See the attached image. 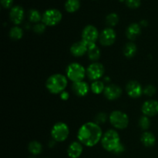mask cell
I'll use <instances>...</instances> for the list:
<instances>
[{"instance_id":"f546056e","label":"cell","mask_w":158,"mask_h":158,"mask_svg":"<svg viewBox=\"0 0 158 158\" xmlns=\"http://www.w3.org/2000/svg\"><path fill=\"white\" fill-rule=\"evenodd\" d=\"M107 120V115L105 113H99L95 117V123L98 125L103 124Z\"/></svg>"},{"instance_id":"8fae6325","label":"cell","mask_w":158,"mask_h":158,"mask_svg":"<svg viewBox=\"0 0 158 158\" xmlns=\"http://www.w3.org/2000/svg\"><path fill=\"white\" fill-rule=\"evenodd\" d=\"M141 110L147 117H154L158 114V101L154 100H147L142 105Z\"/></svg>"},{"instance_id":"836d02e7","label":"cell","mask_w":158,"mask_h":158,"mask_svg":"<svg viewBox=\"0 0 158 158\" xmlns=\"http://www.w3.org/2000/svg\"><path fill=\"white\" fill-rule=\"evenodd\" d=\"M124 150H125L124 146H123V144H122V143H120V144H119V146L114 150V153L116 154H120L121 153H123V151H124Z\"/></svg>"},{"instance_id":"ba28073f","label":"cell","mask_w":158,"mask_h":158,"mask_svg":"<svg viewBox=\"0 0 158 158\" xmlns=\"http://www.w3.org/2000/svg\"><path fill=\"white\" fill-rule=\"evenodd\" d=\"M99 32L97 28L92 25H88L83 29L82 32V41L89 47L96 44V42L99 39Z\"/></svg>"},{"instance_id":"52a82bcc","label":"cell","mask_w":158,"mask_h":158,"mask_svg":"<svg viewBox=\"0 0 158 158\" xmlns=\"http://www.w3.org/2000/svg\"><path fill=\"white\" fill-rule=\"evenodd\" d=\"M62 18L63 15L60 10L56 9H50L45 11L43 14L42 22L46 26H54L60 23Z\"/></svg>"},{"instance_id":"5b68a950","label":"cell","mask_w":158,"mask_h":158,"mask_svg":"<svg viewBox=\"0 0 158 158\" xmlns=\"http://www.w3.org/2000/svg\"><path fill=\"white\" fill-rule=\"evenodd\" d=\"M109 120L112 126L118 130H123L129 124V117L125 113L120 110H114L110 114Z\"/></svg>"},{"instance_id":"3957f363","label":"cell","mask_w":158,"mask_h":158,"mask_svg":"<svg viewBox=\"0 0 158 158\" xmlns=\"http://www.w3.org/2000/svg\"><path fill=\"white\" fill-rule=\"evenodd\" d=\"M120 143V136L115 130H109L104 134H103L101 139V144L106 151L114 152V150L119 146Z\"/></svg>"},{"instance_id":"5bb4252c","label":"cell","mask_w":158,"mask_h":158,"mask_svg":"<svg viewBox=\"0 0 158 158\" xmlns=\"http://www.w3.org/2000/svg\"><path fill=\"white\" fill-rule=\"evenodd\" d=\"M24 10L23 7L19 6H15L11 9L9 12V18L10 20L15 25H19L23 23L24 19Z\"/></svg>"},{"instance_id":"44dd1931","label":"cell","mask_w":158,"mask_h":158,"mask_svg":"<svg viewBox=\"0 0 158 158\" xmlns=\"http://www.w3.org/2000/svg\"><path fill=\"white\" fill-rule=\"evenodd\" d=\"M88 57L92 61H97L100 57V50L98 46L96 44L92 45V46L88 47L87 50Z\"/></svg>"},{"instance_id":"7402d4cb","label":"cell","mask_w":158,"mask_h":158,"mask_svg":"<svg viewBox=\"0 0 158 158\" xmlns=\"http://www.w3.org/2000/svg\"><path fill=\"white\" fill-rule=\"evenodd\" d=\"M80 0H66L65 3V9L66 12L69 13L75 12L80 9Z\"/></svg>"},{"instance_id":"9a60e30c","label":"cell","mask_w":158,"mask_h":158,"mask_svg":"<svg viewBox=\"0 0 158 158\" xmlns=\"http://www.w3.org/2000/svg\"><path fill=\"white\" fill-rule=\"evenodd\" d=\"M72 90L77 97H85L89 93V86L87 83L84 81L77 82V83H73Z\"/></svg>"},{"instance_id":"f1b7e54d","label":"cell","mask_w":158,"mask_h":158,"mask_svg":"<svg viewBox=\"0 0 158 158\" xmlns=\"http://www.w3.org/2000/svg\"><path fill=\"white\" fill-rule=\"evenodd\" d=\"M46 26L43 23H39L34 25L32 29H33L34 32H35V33L42 34L46 30Z\"/></svg>"},{"instance_id":"1f68e13d","label":"cell","mask_w":158,"mask_h":158,"mask_svg":"<svg viewBox=\"0 0 158 158\" xmlns=\"http://www.w3.org/2000/svg\"><path fill=\"white\" fill-rule=\"evenodd\" d=\"M126 5L130 9H137L141 5L140 0H126Z\"/></svg>"},{"instance_id":"83f0119b","label":"cell","mask_w":158,"mask_h":158,"mask_svg":"<svg viewBox=\"0 0 158 158\" xmlns=\"http://www.w3.org/2000/svg\"><path fill=\"white\" fill-rule=\"evenodd\" d=\"M139 126L143 131H147L151 126V121H150L149 117L143 115L139 120Z\"/></svg>"},{"instance_id":"277c9868","label":"cell","mask_w":158,"mask_h":158,"mask_svg":"<svg viewBox=\"0 0 158 158\" xmlns=\"http://www.w3.org/2000/svg\"><path fill=\"white\" fill-rule=\"evenodd\" d=\"M66 77L73 83L83 81L86 75V71L81 64L78 63H70L66 68Z\"/></svg>"},{"instance_id":"4316f807","label":"cell","mask_w":158,"mask_h":158,"mask_svg":"<svg viewBox=\"0 0 158 158\" xmlns=\"http://www.w3.org/2000/svg\"><path fill=\"white\" fill-rule=\"evenodd\" d=\"M119 23V16L117 13H110L106 17V23L110 28H112L114 26H117Z\"/></svg>"},{"instance_id":"8992f818","label":"cell","mask_w":158,"mask_h":158,"mask_svg":"<svg viewBox=\"0 0 158 158\" xmlns=\"http://www.w3.org/2000/svg\"><path fill=\"white\" fill-rule=\"evenodd\" d=\"M69 134V127L63 122H58L52 127L51 131L52 140L56 142H63L68 138Z\"/></svg>"},{"instance_id":"7a4b0ae2","label":"cell","mask_w":158,"mask_h":158,"mask_svg":"<svg viewBox=\"0 0 158 158\" xmlns=\"http://www.w3.org/2000/svg\"><path fill=\"white\" fill-rule=\"evenodd\" d=\"M67 83V77L62 74L56 73L50 76L47 79L46 86L51 94H60L62 92L65 91Z\"/></svg>"},{"instance_id":"d6986e66","label":"cell","mask_w":158,"mask_h":158,"mask_svg":"<svg viewBox=\"0 0 158 158\" xmlns=\"http://www.w3.org/2000/svg\"><path fill=\"white\" fill-rule=\"evenodd\" d=\"M140 140H141L142 143L146 148H151V147H153L155 144L156 137L152 133L146 131V132H144L142 134Z\"/></svg>"},{"instance_id":"484cf974","label":"cell","mask_w":158,"mask_h":158,"mask_svg":"<svg viewBox=\"0 0 158 158\" xmlns=\"http://www.w3.org/2000/svg\"><path fill=\"white\" fill-rule=\"evenodd\" d=\"M23 35V31L19 26H15L12 27L9 31V36L13 40H19L22 39Z\"/></svg>"},{"instance_id":"7c38bea8","label":"cell","mask_w":158,"mask_h":158,"mask_svg":"<svg viewBox=\"0 0 158 158\" xmlns=\"http://www.w3.org/2000/svg\"><path fill=\"white\" fill-rule=\"evenodd\" d=\"M127 94L131 98H138L143 93V89L141 85L135 80H131L127 84L126 86Z\"/></svg>"},{"instance_id":"d4e9b609","label":"cell","mask_w":158,"mask_h":158,"mask_svg":"<svg viewBox=\"0 0 158 158\" xmlns=\"http://www.w3.org/2000/svg\"><path fill=\"white\" fill-rule=\"evenodd\" d=\"M28 16H29V19L31 23H39L42 20L43 18V15H41L40 12H39L36 9H30L29 11V14H28Z\"/></svg>"},{"instance_id":"e575fe53","label":"cell","mask_w":158,"mask_h":158,"mask_svg":"<svg viewBox=\"0 0 158 158\" xmlns=\"http://www.w3.org/2000/svg\"><path fill=\"white\" fill-rule=\"evenodd\" d=\"M69 97V93L66 92V91H63L60 94V98L63 100H67Z\"/></svg>"},{"instance_id":"cb8c5ba5","label":"cell","mask_w":158,"mask_h":158,"mask_svg":"<svg viewBox=\"0 0 158 158\" xmlns=\"http://www.w3.org/2000/svg\"><path fill=\"white\" fill-rule=\"evenodd\" d=\"M106 86H104V83L100 80H96L94 81L91 84L90 89L92 92L95 94H100L101 93L104 92V89Z\"/></svg>"},{"instance_id":"d6a6232c","label":"cell","mask_w":158,"mask_h":158,"mask_svg":"<svg viewBox=\"0 0 158 158\" xmlns=\"http://www.w3.org/2000/svg\"><path fill=\"white\" fill-rule=\"evenodd\" d=\"M13 0H1V5L5 9H9L12 6Z\"/></svg>"},{"instance_id":"4dcf8cb0","label":"cell","mask_w":158,"mask_h":158,"mask_svg":"<svg viewBox=\"0 0 158 158\" xmlns=\"http://www.w3.org/2000/svg\"><path fill=\"white\" fill-rule=\"evenodd\" d=\"M156 91H157V89H156L155 86H153V85H148L143 89V94L148 97H152L156 94Z\"/></svg>"},{"instance_id":"ffe728a7","label":"cell","mask_w":158,"mask_h":158,"mask_svg":"<svg viewBox=\"0 0 158 158\" xmlns=\"http://www.w3.org/2000/svg\"><path fill=\"white\" fill-rule=\"evenodd\" d=\"M137 51V47L136 44L132 42L127 43L123 47V54L127 58H132L136 55Z\"/></svg>"},{"instance_id":"4fadbf2b","label":"cell","mask_w":158,"mask_h":158,"mask_svg":"<svg viewBox=\"0 0 158 158\" xmlns=\"http://www.w3.org/2000/svg\"><path fill=\"white\" fill-rule=\"evenodd\" d=\"M103 94L107 100H115L120 98L122 95V89L117 85H108L105 87Z\"/></svg>"},{"instance_id":"e0dca14e","label":"cell","mask_w":158,"mask_h":158,"mask_svg":"<svg viewBox=\"0 0 158 158\" xmlns=\"http://www.w3.org/2000/svg\"><path fill=\"white\" fill-rule=\"evenodd\" d=\"M83 144L80 141H73L69 144L67 154L70 158H79L83 153Z\"/></svg>"},{"instance_id":"8d00e7d4","label":"cell","mask_w":158,"mask_h":158,"mask_svg":"<svg viewBox=\"0 0 158 158\" xmlns=\"http://www.w3.org/2000/svg\"><path fill=\"white\" fill-rule=\"evenodd\" d=\"M55 140H51L50 142H49V146L50 147V148H52V147L54 146V143H55Z\"/></svg>"},{"instance_id":"30bf717a","label":"cell","mask_w":158,"mask_h":158,"mask_svg":"<svg viewBox=\"0 0 158 158\" xmlns=\"http://www.w3.org/2000/svg\"><path fill=\"white\" fill-rule=\"evenodd\" d=\"M116 38H117V34L115 31L112 28L108 27L102 31L99 36V40L100 44L103 46H110L114 44Z\"/></svg>"},{"instance_id":"74e56055","label":"cell","mask_w":158,"mask_h":158,"mask_svg":"<svg viewBox=\"0 0 158 158\" xmlns=\"http://www.w3.org/2000/svg\"><path fill=\"white\" fill-rule=\"evenodd\" d=\"M31 158H35V157H31Z\"/></svg>"},{"instance_id":"9c48e42d","label":"cell","mask_w":158,"mask_h":158,"mask_svg":"<svg viewBox=\"0 0 158 158\" xmlns=\"http://www.w3.org/2000/svg\"><path fill=\"white\" fill-rule=\"evenodd\" d=\"M105 72L104 66L102 63L94 62L91 63L86 69V75L89 80L93 81L99 80L103 76Z\"/></svg>"},{"instance_id":"d590c367","label":"cell","mask_w":158,"mask_h":158,"mask_svg":"<svg viewBox=\"0 0 158 158\" xmlns=\"http://www.w3.org/2000/svg\"><path fill=\"white\" fill-rule=\"evenodd\" d=\"M148 22L146 21V20H142L141 22H140V25H141V26H148Z\"/></svg>"},{"instance_id":"6da1fadb","label":"cell","mask_w":158,"mask_h":158,"mask_svg":"<svg viewBox=\"0 0 158 158\" xmlns=\"http://www.w3.org/2000/svg\"><path fill=\"white\" fill-rule=\"evenodd\" d=\"M103 132L100 125L93 122H87L82 125L77 133L78 140L86 147H94L101 140Z\"/></svg>"},{"instance_id":"ac0fdd59","label":"cell","mask_w":158,"mask_h":158,"mask_svg":"<svg viewBox=\"0 0 158 158\" xmlns=\"http://www.w3.org/2000/svg\"><path fill=\"white\" fill-rule=\"evenodd\" d=\"M141 32V28L138 23H132L127 27L126 31V35L128 40L134 41L135 40Z\"/></svg>"},{"instance_id":"2e32d148","label":"cell","mask_w":158,"mask_h":158,"mask_svg":"<svg viewBox=\"0 0 158 158\" xmlns=\"http://www.w3.org/2000/svg\"><path fill=\"white\" fill-rule=\"evenodd\" d=\"M88 46L83 41H78L73 43L70 47V52L73 56L80 57L87 52Z\"/></svg>"},{"instance_id":"603a6c76","label":"cell","mask_w":158,"mask_h":158,"mask_svg":"<svg viewBox=\"0 0 158 158\" xmlns=\"http://www.w3.org/2000/svg\"><path fill=\"white\" fill-rule=\"evenodd\" d=\"M28 149H29V152L33 154V155H39L43 151V146L39 141L33 140V141H31L29 143Z\"/></svg>"}]
</instances>
